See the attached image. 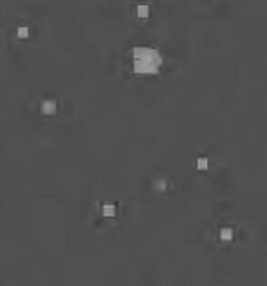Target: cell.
Segmentation results:
<instances>
[{"label": "cell", "mask_w": 267, "mask_h": 286, "mask_svg": "<svg viewBox=\"0 0 267 286\" xmlns=\"http://www.w3.org/2000/svg\"><path fill=\"white\" fill-rule=\"evenodd\" d=\"M163 63L159 50L138 46L134 49V71L136 74H157Z\"/></svg>", "instance_id": "cell-1"}, {"label": "cell", "mask_w": 267, "mask_h": 286, "mask_svg": "<svg viewBox=\"0 0 267 286\" xmlns=\"http://www.w3.org/2000/svg\"><path fill=\"white\" fill-rule=\"evenodd\" d=\"M56 109H57V105H56V102H54V101H45V102H42V110H43V113L51 114V113H54V112H56Z\"/></svg>", "instance_id": "cell-2"}, {"label": "cell", "mask_w": 267, "mask_h": 286, "mask_svg": "<svg viewBox=\"0 0 267 286\" xmlns=\"http://www.w3.org/2000/svg\"><path fill=\"white\" fill-rule=\"evenodd\" d=\"M232 230L230 228H225V229H221V232H220V239L224 241H230L232 240Z\"/></svg>", "instance_id": "cell-3"}, {"label": "cell", "mask_w": 267, "mask_h": 286, "mask_svg": "<svg viewBox=\"0 0 267 286\" xmlns=\"http://www.w3.org/2000/svg\"><path fill=\"white\" fill-rule=\"evenodd\" d=\"M103 215H105V216H107V218L114 216V215H116V207H114V205H111V204L103 205Z\"/></svg>", "instance_id": "cell-4"}, {"label": "cell", "mask_w": 267, "mask_h": 286, "mask_svg": "<svg viewBox=\"0 0 267 286\" xmlns=\"http://www.w3.org/2000/svg\"><path fill=\"white\" fill-rule=\"evenodd\" d=\"M138 15L139 17H142V18H145V17H147V14H149V7L146 6V4H141V6H138Z\"/></svg>", "instance_id": "cell-5"}, {"label": "cell", "mask_w": 267, "mask_h": 286, "mask_svg": "<svg viewBox=\"0 0 267 286\" xmlns=\"http://www.w3.org/2000/svg\"><path fill=\"white\" fill-rule=\"evenodd\" d=\"M207 166H209V161H207V158H199L198 159V169L199 170H206Z\"/></svg>", "instance_id": "cell-6"}, {"label": "cell", "mask_w": 267, "mask_h": 286, "mask_svg": "<svg viewBox=\"0 0 267 286\" xmlns=\"http://www.w3.org/2000/svg\"><path fill=\"white\" fill-rule=\"evenodd\" d=\"M18 36H20V38H27L28 36V27H20L18 28Z\"/></svg>", "instance_id": "cell-7"}]
</instances>
